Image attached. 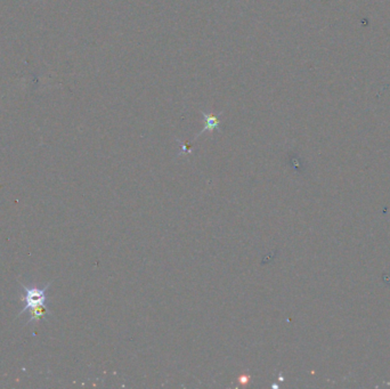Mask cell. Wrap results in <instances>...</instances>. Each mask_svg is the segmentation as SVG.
Instances as JSON below:
<instances>
[{"label": "cell", "instance_id": "obj_1", "mask_svg": "<svg viewBox=\"0 0 390 389\" xmlns=\"http://www.w3.org/2000/svg\"><path fill=\"white\" fill-rule=\"evenodd\" d=\"M52 282H48L41 288L37 285H24L20 283L23 293L21 294V301L23 302V308L17 314V317H20L22 314L29 312L30 317L26 321V324H30L31 322H38L40 320H45L46 316L52 315V312L49 311L48 302L49 297L47 296V291L51 287Z\"/></svg>", "mask_w": 390, "mask_h": 389}, {"label": "cell", "instance_id": "obj_2", "mask_svg": "<svg viewBox=\"0 0 390 389\" xmlns=\"http://www.w3.org/2000/svg\"><path fill=\"white\" fill-rule=\"evenodd\" d=\"M203 115L205 119V126L203 128V131L201 132L199 135H202L204 132H212L214 129L219 128V119L217 115L207 114V113H203Z\"/></svg>", "mask_w": 390, "mask_h": 389}]
</instances>
